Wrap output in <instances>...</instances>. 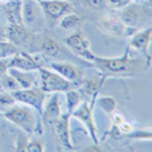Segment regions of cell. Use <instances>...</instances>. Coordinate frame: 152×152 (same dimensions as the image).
I'll list each match as a JSON object with an SVG mask.
<instances>
[{"mask_svg":"<svg viewBox=\"0 0 152 152\" xmlns=\"http://www.w3.org/2000/svg\"><path fill=\"white\" fill-rule=\"evenodd\" d=\"M4 117L9 121L17 125L21 129L28 134H33L38 124L33 112L25 107H12L4 112Z\"/></svg>","mask_w":152,"mask_h":152,"instance_id":"6da1fadb","label":"cell"},{"mask_svg":"<svg viewBox=\"0 0 152 152\" xmlns=\"http://www.w3.org/2000/svg\"><path fill=\"white\" fill-rule=\"evenodd\" d=\"M41 86L40 88L45 93H58V91H68L72 89L73 84L66 80L65 78L60 76L57 72L49 71L47 69L39 68Z\"/></svg>","mask_w":152,"mask_h":152,"instance_id":"7a4b0ae2","label":"cell"},{"mask_svg":"<svg viewBox=\"0 0 152 152\" xmlns=\"http://www.w3.org/2000/svg\"><path fill=\"white\" fill-rule=\"evenodd\" d=\"M44 13L37 0H24L22 2V22L28 30H38L42 25Z\"/></svg>","mask_w":152,"mask_h":152,"instance_id":"3957f363","label":"cell"},{"mask_svg":"<svg viewBox=\"0 0 152 152\" xmlns=\"http://www.w3.org/2000/svg\"><path fill=\"white\" fill-rule=\"evenodd\" d=\"M13 97L16 102H21L23 104H26L32 107L34 110L38 111V113H42L44 110V103H45V91L41 88H25V89H17L12 91Z\"/></svg>","mask_w":152,"mask_h":152,"instance_id":"277c9868","label":"cell"},{"mask_svg":"<svg viewBox=\"0 0 152 152\" xmlns=\"http://www.w3.org/2000/svg\"><path fill=\"white\" fill-rule=\"evenodd\" d=\"M39 5L42 9L44 17L49 22H58L63 16L73 10L72 4L65 0H41Z\"/></svg>","mask_w":152,"mask_h":152,"instance_id":"5b68a950","label":"cell"},{"mask_svg":"<svg viewBox=\"0 0 152 152\" xmlns=\"http://www.w3.org/2000/svg\"><path fill=\"white\" fill-rule=\"evenodd\" d=\"M65 44L75 54L84 57L88 61L94 62L96 55L91 50L89 41L85 38L83 33L78 32V33H75V34L68 37L65 39Z\"/></svg>","mask_w":152,"mask_h":152,"instance_id":"8992f818","label":"cell"},{"mask_svg":"<svg viewBox=\"0 0 152 152\" xmlns=\"http://www.w3.org/2000/svg\"><path fill=\"white\" fill-rule=\"evenodd\" d=\"M94 62L102 70L107 71V72H112V73L125 72L130 66V58L128 56V52H126L121 57H117V58H104V57L96 56Z\"/></svg>","mask_w":152,"mask_h":152,"instance_id":"52a82bcc","label":"cell"},{"mask_svg":"<svg viewBox=\"0 0 152 152\" xmlns=\"http://www.w3.org/2000/svg\"><path fill=\"white\" fill-rule=\"evenodd\" d=\"M72 115L79 119L81 122H84V125L86 126V128L88 129L89 134H91V138L94 141L95 144H97L99 142V138H97V135H96V128H95V122H94V119H93V114H91V107L88 105V103H81L79 104L78 107L72 111Z\"/></svg>","mask_w":152,"mask_h":152,"instance_id":"ba28073f","label":"cell"},{"mask_svg":"<svg viewBox=\"0 0 152 152\" xmlns=\"http://www.w3.org/2000/svg\"><path fill=\"white\" fill-rule=\"evenodd\" d=\"M99 22L102 30L115 37H120L122 34H125L126 29H127V26L122 22L120 16L114 15V14H107V15L102 16V18Z\"/></svg>","mask_w":152,"mask_h":152,"instance_id":"9c48e42d","label":"cell"},{"mask_svg":"<svg viewBox=\"0 0 152 152\" xmlns=\"http://www.w3.org/2000/svg\"><path fill=\"white\" fill-rule=\"evenodd\" d=\"M69 118H70V113L61 114L57 119H55V120L52 121V125H53L54 133H55V135L57 137L58 142L63 146H65L68 149H71L72 144H71V141H70Z\"/></svg>","mask_w":152,"mask_h":152,"instance_id":"30bf717a","label":"cell"},{"mask_svg":"<svg viewBox=\"0 0 152 152\" xmlns=\"http://www.w3.org/2000/svg\"><path fill=\"white\" fill-rule=\"evenodd\" d=\"M5 31H6V40L15 46L26 45L30 40L29 30L23 24L9 23V25Z\"/></svg>","mask_w":152,"mask_h":152,"instance_id":"8fae6325","label":"cell"},{"mask_svg":"<svg viewBox=\"0 0 152 152\" xmlns=\"http://www.w3.org/2000/svg\"><path fill=\"white\" fill-rule=\"evenodd\" d=\"M8 68H15L22 71H38L40 65L29 54L16 52L14 55L9 56Z\"/></svg>","mask_w":152,"mask_h":152,"instance_id":"7c38bea8","label":"cell"},{"mask_svg":"<svg viewBox=\"0 0 152 152\" xmlns=\"http://www.w3.org/2000/svg\"><path fill=\"white\" fill-rule=\"evenodd\" d=\"M151 34L152 29L149 28L146 30L136 33L130 40V46L134 47L137 50H140L141 53H143V55L145 56V58L148 61L146 66L150 65V61H151V57L149 54V45H150V40H151Z\"/></svg>","mask_w":152,"mask_h":152,"instance_id":"4fadbf2b","label":"cell"},{"mask_svg":"<svg viewBox=\"0 0 152 152\" xmlns=\"http://www.w3.org/2000/svg\"><path fill=\"white\" fill-rule=\"evenodd\" d=\"M50 68L55 72H57L60 76L65 78L69 81H75L79 78V72L75 65L70 63H64V62H52Z\"/></svg>","mask_w":152,"mask_h":152,"instance_id":"5bb4252c","label":"cell"},{"mask_svg":"<svg viewBox=\"0 0 152 152\" xmlns=\"http://www.w3.org/2000/svg\"><path fill=\"white\" fill-rule=\"evenodd\" d=\"M5 4V12L8 21L14 24H23L22 22V1L7 0Z\"/></svg>","mask_w":152,"mask_h":152,"instance_id":"9a60e30c","label":"cell"},{"mask_svg":"<svg viewBox=\"0 0 152 152\" xmlns=\"http://www.w3.org/2000/svg\"><path fill=\"white\" fill-rule=\"evenodd\" d=\"M7 72L18 83L22 89L33 87L36 78L31 73L32 71H22V70H18L15 68H8Z\"/></svg>","mask_w":152,"mask_h":152,"instance_id":"2e32d148","label":"cell"},{"mask_svg":"<svg viewBox=\"0 0 152 152\" xmlns=\"http://www.w3.org/2000/svg\"><path fill=\"white\" fill-rule=\"evenodd\" d=\"M40 49L48 56L52 57H60L63 55V49L57 41L52 38H46L40 40Z\"/></svg>","mask_w":152,"mask_h":152,"instance_id":"e0dca14e","label":"cell"},{"mask_svg":"<svg viewBox=\"0 0 152 152\" xmlns=\"http://www.w3.org/2000/svg\"><path fill=\"white\" fill-rule=\"evenodd\" d=\"M41 114H44V119H45L46 121L49 122H52L53 120L57 119L61 115V109H60V104H58L57 95H54L53 99H50V101L48 102V104L42 110V113Z\"/></svg>","mask_w":152,"mask_h":152,"instance_id":"ac0fdd59","label":"cell"},{"mask_svg":"<svg viewBox=\"0 0 152 152\" xmlns=\"http://www.w3.org/2000/svg\"><path fill=\"white\" fill-rule=\"evenodd\" d=\"M120 18L125 23L126 26L134 28L140 21V10L136 7H127L122 10L120 14Z\"/></svg>","mask_w":152,"mask_h":152,"instance_id":"d6986e66","label":"cell"},{"mask_svg":"<svg viewBox=\"0 0 152 152\" xmlns=\"http://www.w3.org/2000/svg\"><path fill=\"white\" fill-rule=\"evenodd\" d=\"M80 23H81V17L75 14L73 12L68 13L58 21L60 26L63 29H73V28H77L78 25H80Z\"/></svg>","mask_w":152,"mask_h":152,"instance_id":"ffe728a7","label":"cell"},{"mask_svg":"<svg viewBox=\"0 0 152 152\" xmlns=\"http://www.w3.org/2000/svg\"><path fill=\"white\" fill-rule=\"evenodd\" d=\"M0 87L6 91H9V93L21 89V86L18 85V83L8 72H5L0 77Z\"/></svg>","mask_w":152,"mask_h":152,"instance_id":"44dd1931","label":"cell"},{"mask_svg":"<svg viewBox=\"0 0 152 152\" xmlns=\"http://www.w3.org/2000/svg\"><path fill=\"white\" fill-rule=\"evenodd\" d=\"M66 93V99H68V107L70 114L72 113V111L76 109L80 103H81V96L78 91L70 89V91H65Z\"/></svg>","mask_w":152,"mask_h":152,"instance_id":"7402d4cb","label":"cell"},{"mask_svg":"<svg viewBox=\"0 0 152 152\" xmlns=\"http://www.w3.org/2000/svg\"><path fill=\"white\" fill-rule=\"evenodd\" d=\"M17 52L16 46L8 42V41H0V58L9 57Z\"/></svg>","mask_w":152,"mask_h":152,"instance_id":"603a6c76","label":"cell"},{"mask_svg":"<svg viewBox=\"0 0 152 152\" xmlns=\"http://www.w3.org/2000/svg\"><path fill=\"white\" fill-rule=\"evenodd\" d=\"M83 2V5L91 9H103V8L107 7V4H105V0H80Z\"/></svg>","mask_w":152,"mask_h":152,"instance_id":"cb8c5ba5","label":"cell"},{"mask_svg":"<svg viewBox=\"0 0 152 152\" xmlns=\"http://www.w3.org/2000/svg\"><path fill=\"white\" fill-rule=\"evenodd\" d=\"M99 105L103 107L105 111L107 112H112L115 107V101L111 97H104V99H101L99 101Z\"/></svg>","mask_w":152,"mask_h":152,"instance_id":"d4e9b609","label":"cell"},{"mask_svg":"<svg viewBox=\"0 0 152 152\" xmlns=\"http://www.w3.org/2000/svg\"><path fill=\"white\" fill-rule=\"evenodd\" d=\"M130 0H105L107 7H110L112 9H120L126 7L129 4Z\"/></svg>","mask_w":152,"mask_h":152,"instance_id":"484cf974","label":"cell"},{"mask_svg":"<svg viewBox=\"0 0 152 152\" xmlns=\"http://www.w3.org/2000/svg\"><path fill=\"white\" fill-rule=\"evenodd\" d=\"M15 99L13 97L12 93L6 91V93H1L0 94V104L1 105H13L15 104Z\"/></svg>","mask_w":152,"mask_h":152,"instance_id":"4316f807","label":"cell"},{"mask_svg":"<svg viewBox=\"0 0 152 152\" xmlns=\"http://www.w3.org/2000/svg\"><path fill=\"white\" fill-rule=\"evenodd\" d=\"M25 151L28 152H42L44 151V145L38 141H31L26 145Z\"/></svg>","mask_w":152,"mask_h":152,"instance_id":"83f0119b","label":"cell"},{"mask_svg":"<svg viewBox=\"0 0 152 152\" xmlns=\"http://www.w3.org/2000/svg\"><path fill=\"white\" fill-rule=\"evenodd\" d=\"M99 84L96 83V81H87L86 84H85L84 88H85V91L86 93H88V94H93V93H96V91H99Z\"/></svg>","mask_w":152,"mask_h":152,"instance_id":"f1b7e54d","label":"cell"},{"mask_svg":"<svg viewBox=\"0 0 152 152\" xmlns=\"http://www.w3.org/2000/svg\"><path fill=\"white\" fill-rule=\"evenodd\" d=\"M129 136L134 137V138H146V140H150V138H151V133H150V132L142 133V130H136L135 133L129 134Z\"/></svg>","mask_w":152,"mask_h":152,"instance_id":"f546056e","label":"cell"},{"mask_svg":"<svg viewBox=\"0 0 152 152\" xmlns=\"http://www.w3.org/2000/svg\"><path fill=\"white\" fill-rule=\"evenodd\" d=\"M8 61H9V57H2V58H0V77L2 76L5 72H7Z\"/></svg>","mask_w":152,"mask_h":152,"instance_id":"4dcf8cb0","label":"cell"},{"mask_svg":"<svg viewBox=\"0 0 152 152\" xmlns=\"http://www.w3.org/2000/svg\"><path fill=\"white\" fill-rule=\"evenodd\" d=\"M0 41H7L6 40V31L0 26Z\"/></svg>","mask_w":152,"mask_h":152,"instance_id":"1f68e13d","label":"cell"},{"mask_svg":"<svg viewBox=\"0 0 152 152\" xmlns=\"http://www.w3.org/2000/svg\"><path fill=\"white\" fill-rule=\"evenodd\" d=\"M0 1H1V2H6L7 0H0Z\"/></svg>","mask_w":152,"mask_h":152,"instance_id":"d6a6232c","label":"cell"},{"mask_svg":"<svg viewBox=\"0 0 152 152\" xmlns=\"http://www.w3.org/2000/svg\"><path fill=\"white\" fill-rule=\"evenodd\" d=\"M37 1H38V2H39V1H41V0H37Z\"/></svg>","mask_w":152,"mask_h":152,"instance_id":"836d02e7","label":"cell"}]
</instances>
